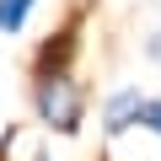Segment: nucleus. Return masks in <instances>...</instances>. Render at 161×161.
<instances>
[{
    "label": "nucleus",
    "mask_w": 161,
    "mask_h": 161,
    "mask_svg": "<svg viewBox=\"0 0 161 161\" xmlns=\"http://www.w3.org/2000/svg\"><path fill=\"white\" fill-rule=\"evenodd\" d=\"M32 113L43 118V129L54 134H80V118H86V97L70 75H54V80H32Z\"/></svg>",
    "instance_id": "nucleus-1"
},
{
    "label": "nucleus",
    "mask_w": 161,
    "mask_h": 161,
    "mask_svg": "<svg viewBox=\"0 0 161 161\" xmlns=\"http://www.w3.org/2000/svg\"><path fill=\"white\" fill-rule=\"evenodd\" d=\"M145 92H134V86H118L108 102H102V134L108 140H124L129 129H140V113H145Z\"/></svg>",
    "instance_id": "nucleus-2"
},
{
    "label": "nucleus",
    "mask_w": 161,
    "mask_h": 161,
    "mask_svg": "<svg viewBox=\"0 0 161 161\" xmlns=\"http://www.w3.org/2000/svg\"><path fill=\"white\" fill-rule=\"evenodd\" d=\"M70 48H75V32H54V38L38 48L32 80H54V75H70Z\"/></svg>",
    "instance_id": "nucleus-3"
},
{
    "label": "nucleus",
    "mask_w": 161,
    "mask_h": 161,
    "mask_svg": "<svg viewBox=\"0 0 161 161\" xmlns=\"http://www.w3.org/2000/svg\"><path fill=\"white\" fill-rule=\"evenodd\" d=\"M38 0H0V32H22Z\"/></svg>",
    "instance_id": "nucleus-4"
},
{
    "label": "nucleus",
    "mask_w": 161,
    "mask_h": 161,
    "mask_svg": "<svg viewBox=\"0 0 161 161\" xmlns=\"http://www.w3.org/2000/svg\"><path fill=\"white\" fill-rule=\"evenodd\" d=\"M140 129H150V134L161 140V97H150V102H145V113H140Z\"/></svg>",
    "instance_id": "nucleus-5"
},
{
    "label": "nucleus",
    "mask_w": 161,
    "mask_h": 161,
    "mask_svg": "<svg viewBox=\"0 0 161 161\" xmlns=\"http://www.w3.org/2000/svg\"><path fill=\"white\" fill-rule=\"evenodd\" d=\"M145 48H150V64H161V27L150 32V43H145Z\"/></svg>",
    "instance_id": "nucleus-6"
},
{
    "label": "nucleus",
    "mask_w": 161,
    "mask_h": 161,
    "mask_svg": "<svg viewBox=\"0 0 161 161\" xmlns=\"http://www.w3.org/2000/svg\"><path fill=\"white\" fill-rule=\"evenodd\" d=\"M32 161H54V150H38V156H32Z\"/></svg>",
    "instance_id": "nucleus-7"
}]
</instances>
